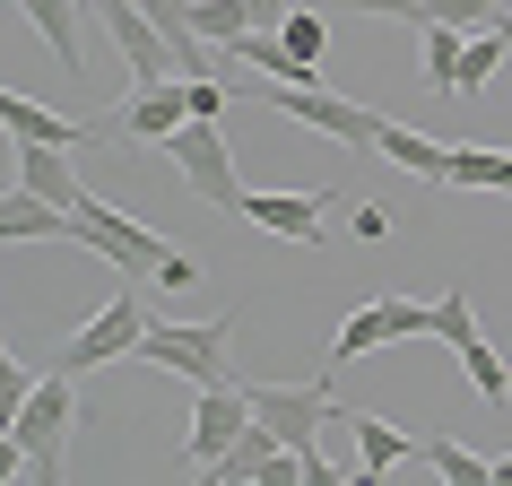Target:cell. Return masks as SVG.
<instances>
[{
  "label": "cell",
  "instance_id": "6da1fadb",
  "mask_svg": "<svg viewBox=\"0 0 512 486\" xmlns=\"http://www.w3.org/2000/svg\"><path fill=\"white\" fill-rule=\"evenodd\" d=\"M70 426H79V374H35V391L18 400V417H9V443H18V469H27L35 486H61L70 478V460H61V443H70Z\"/></svg>",
  "mask_w": 512,
  "mask_h": 486
},
{
  "label": "cell",
  "instance_id": "7a4b0ae2",
  "mask_svg": "<svg viewBox=\"0 0 512 486\" xmlns=\"http://www.w3.org/2000/svg\"><path fill=\"white\" fill-rule=\"evenodd\" d=\"M226 348H235V313H217V322H148L131 365H157V374H183V382H243Z\"/></svg>",
  "mask_w": 512,
  "mask_h": 486
},
{
  "label": "cell",
  "instance_id": "3957f363",
  "mask_svg": "<svg viewBox=\"0 0 512 486\" xmlns=\"http://www.w3.org/2000/svg\"><path fill=\"white\" fill-rule=\"evenodd\" d=\"M70 243H87L96 261H113L122 278H157V261L174 252V243L148 226V217H131V209H105L96 191H87L79 209H70Z\"/></svg>",
  "mask_w": 512,
  "mask_h": 486
},
{
  "label": "cell",
  "instance_id": "277c9868",
  "mask_svg": "<svg viewBox=\"0 0 512 486\" xmlns=\"http://www.w3.org/2000/svg\"><path fill=\"white\" fill-rule=\"evenodd\" d=\"M165 148H174V183H183L191 200H209L217 217H243V200H252V191H243L235 148H226V131H217V122H183Z\"/></svg>",
  "mask_w": 512,
  "mask_h": 486
},
{
  "label": "cell",
  "instance_id": "5b68a950",
  "mask_svg": "<svg viewBox=\"0 0 512 486\" xmlns=\"http://www.w3.org/2000/svg\"><path fill=\"white\" fill-rule=\"evenodd\" d=\"M243 391H252V417L287 452H322V426L339 417V374H322V382H243Z\"/></svg>",
  "mask_w": 512,
  "mask_h": 486
},
{
  "label": "cell",
  "instance_id": "8992f818",
  "mask_svg": "<svg viewBox=\"0 0 512 486\" xmlns=\"http://www.w3.org/2000/svg\"><path fill=\"white\" fill-rule=\"evenodd\" d=\"M261 105L287 113V122H304V131H322V139H339V148H374V139H382V113L356 105V96H339V87H322V79L261 87Z\"/></svg>",
  "mask_w": 512,
  "mask_h": 486
},
{
  "label": "cell",
  "instance_id": "52a82bcc",
  "mask_svg": "<svg viewBox=\"0 0 512 486\" xmlns=\"http://www.w3.org/2000/svg\"><path fill=\"white\" fill-rule=\"evenodd\" d=\"M139 330H148V304H139V287H122V296L96 313V322H79L70 339H61V374H96V365H131L139 356Z\"/></svg>",
  "mask_w": 512,
  "mask_h": 486
},
{
  "label": "cell",
  "instance_id": "ba28073f",
  "mask_svg": "<svg viewBox=\"0 0 512 486\" xmlns=\"http://www.w3.org/2000/svg\"><path fill=\"white\" fill-rule=\"evenodd\" d=\"M87 27H105V44L122 53V70H131L139 87H148V79H174V70H183V61H174V44H165V27L139 9V0H105Z\"/></svg>",
  "mask_w": 512,
  "mask_h": 486
},
{
  "label": "cell",
  "instance_id": "9c48e42d",
  "mask_svg": "<svg viewBox=\"0 0 512 486\" xmlns=\"http://www.w3.org/2000/svg\"><path fill=\"white\" fill-rule=\"evenodd\" d=\"M243 426H252V391H243V382H200V408H191V434H183L191 469H200V460H217Z\"/></svg>",
  "mask_w": 512,
  "mask_h": 486
},
{
  "label": "cell",
  "instance_id": "30bf717a",
  "mask_svg": "<svg viewBox=\"0 0 512 486\" xmlns=\"http://www.w3.org/2000/svg\"><path fill=\"white\" fill-rule=\"evenodd\" d=\"M191 122V96H183V79H148V87H131V105L113 113V131L122 139H139V148H165V139Z\"/></svg>",
  "mask_w": 512,
  "mask_h": 486
},
{
  "label": "cell",
  "instance_id": "8fae6325",
  "mask_svg": "<svg viewBox=\"0 0 512 486\" xmlns=\"http://www.w3.org/2000/svg\"><path fill=\"white\" fill-rule=\"evenodd\" d=\"M322 209H330V191H252V200H243V217H252L261 235H287V243L322 235Z\"/></svg>",
  "mask_w": 512,
  "mask_h": 486
},
{
  "label": "cell",
  "instance_id": "7c38bea8",
  "mask_svg": "<svg viewBox=\"0 0 512 486\" xmlns=\"http://www.w3.org/2000/svg\"><path fill=\"white\" fill-rule=\"evenodd\" d=\"M0 122H9V139H35V148H87V139H105V122H61L53 105H35V96H0Z\"/></svg>",
  "mask_w": 512,
  "mask_h": 486
},
{
  "label": "cell",
  "instance_id": "4fadbf2b",
  "mask_svg": "<svg viewBox=\"0 0 512 486\" xmlns=\"http://www.w3.org/2000/svg\"><path fill=\"white\" fill-rule=\"evenodd\" d=\"M9 9L53 44L61 70H87V9H79V0H9Z\"/></svg>",
  "mask_w": 512,
  "mask_h": 486
},
{
  "label": "cell",
  "instance_id": "5bb4252c",
  "mask_svg": "<svg viewBox=\"0 0 512 486\" xmlns=\"http://www.w3.org/2000/svg\"><path fill=\"white\" fill-rule=\"evenodd\" d=\"M18 183L44 191L53 209H79L87 183H79V165H70V148H35V139H18Z\"/></svg>",
  "mask_w": 512,
  "mask_h": 486
},
{
  "label": "cell",
  "instance_id": "9a60e30c",
  "mask_svg": "<svg viewBox=\"0 0 512 486\" xmlns=\"http://www.w3.org/2000/svg\"><path fill=\"white\" fill-rule=\"evenodd\" d=\"M70 235V209H53V200H44V191H9V200H0V243H61Z\"/></svg>",
  "mask_w": 512,
  "mask_h": 486
},
{
  "label": "cell",
  "instance_id": "2e32d148",
  "mask_svg": "<svg viewBox=\"0 0 512 486\" xmlns=\"http://www.w3.org/2000/svg\"><path fill=\"white\" fill-rule=\"evenodd\" d=\"M391 165H408V174H426V183H452V148L443 139H426V131H408V122H382V139H374Z\"/></svg>",
  "mask_w": 512,
  "mask_h": 486
},
{
  "label": "cell",
  "instance_id": "e0dca14e",
  "mask_svg": "<svg viewBox=\"0 0 512 486\" xmlns=\"http://www.w3.org/2000/svg\"><path fill=\"white\" fill-rule=\"evenodd\" d=\"M139 9L165 27V44H174V61H183V79H209V35L191 27V0H139Z\"/></svg>",
  "mask_w": 512,
  "mask_h": 486
},
{
  "label": "cell",
  "instance_id": "ac0fdd59",
  "mask_svg": "<svg viewBox=\"0 0 512 486\" xmlns=\"http://www.w3.org/2000/svg\"><path fill=\"white\" fill-rule=\"evenodd\" d=\"M374 348H391V313L382 304H356L348 322H339V339H330V374H348L356 356H374Z\"/></svg>",
  "mask_w": 512,
  "mask_h": 486
},
{
  "label": "cell",
  "instance_id": "d6986e66",
  "mask_svg": "<svg viewBox=\"0 0 512 486\" xmlns=\"http://www.w3.org/2000/svg\"><path fill=\"white\" fill-rule=\"evenodd\" d=\"M278 35H287V53L322 79V61H330V18H322V0H296V9L278 18Z\"/></svg>",
  "mask_w": 512,
  "mask_h": 486
},
{
  "label": "cell",
  "instance_id": "ffe728a7",
  "mask_svg": "<svg viewBox=\"0 0 512 486\" xmlns=\"http://www.w3.org/2000/svg\"><path fill=\"white\" fill-rule=\"evenodd\" d=\"M356 452H365V469H400V460H417V434H400V426H382V417H356Z\"/></svg>",
  "mask_w": 512,
  "mask_h": 486
},
{
  "label": "cell",
  "instance_id": "44dd1931",
  "mask_svg": "<svg viewBox=\"0 0 512 486\" xmlns=\"http://www.w3.org/2000/svg\"><path fill=\"white\" fill-rule=\"evenodd\" d=\"M504 44H512L504 27H478V35H469V53H460V87H452V96H486V87H495V61H504Z\"/></svg>",
  "mask_w": 512,
  "mask_h": 486
},
{
  "label": "cell",
  "instance_id": "7402d4cb",
  "mask_svg": "<svg viewBox=\"0 0 512 486\" xmlns=\"http://www.w3.org/2000/svg\"><path fill=\"white\" fill-rule=\"evenodd\" d=\"M443 191H504V148L460 139V148H452V183H443Z\"/></svg>",
  "mask_w": 512,
  "mask_h": 486
},
{
  "label": "cell",
  "instance_id": "603a6c76",
  "mask_svg": "<svg viewBox=\"0 0 512 486\" xmlns=\"http://www.w3.org/2000/svg\"><path fill=\"white\" fill-rule=\"evenodd\" d=\"M417 460H426L434 478H452V486H495V460H478V452H460L452 434H443V443H417Z\"/></svg>",
  "mask_w": 512,
  "mask_h": 486
},
{
  "label": "cell",
  "instance_id": "cb8c5ba5",
  "mask_svg": "<svg viewBox=\"0 0 512 486\" xmlns=\"http://www.w3.org/2000/svg\"><path fill=\"white\" fill-rule=\"evenodd\" d=\"M191 27L209 35V44H226V53H235L243 35H252V9H243V0H191Z\"/></svg>",
  "mask_w": 512,
  "mask_h": 486
},
{
  "label": "cell",
  "instance_id": "d4e9b609",
  "mask_svg": "<svg viewBox=\"0 0 512 486\" xmlns=\"http://www.w3.org/2000/svg\"><path fill=\"white\" fill-rule=\"evenodd\" d=\"M460 35H469V27H426V87H434V96H452V87H460V53H469Z\"/></svg>",
  "mask_w": 512,
  "mask_h": 486
},
{
  "label": "cell",
  "instance_id": "484cf974",
  "mask_svg": "<svg viewBox=\"0 0 512 486\" xmlns=\"http://www.w3.org/2000/svg\"><path fill=\"white\" fill-rule=\"evenodd\" d=\"M452 356H460V374L478 382V400H504V391H512V374H504V356H495V339H486V330L469 339V348H452Z\"/></svg>",
  "mask_w": 512,
  "mask_h": 486
},
{
  "label": "cell",
  "instance_id": "4316f807",
  "mask_svg": "<svg viewBox=\"0 0 512 486\" xmlns=\"http://www.w3.org/2000/svg\"><path fill=\"white\" fill-rule=\"evenodd\" d=\"M434 339H443V348H469V339H478V313H469V287H452V296L434 304Z\"/></svg>",
  "mask_w": 512,
  "mask_h": 486
},
{
  "label": "cell",
  "instance_id": "83f0119b",
  "mask_svg": "<svg viewBox=\"0 0 512 486\" xmlns=\"http://www.w3.org/2000/svg\"><path fill=\"white\" fill-rule=\"evenodd\" d=\"M495 9H504V0H426L417 27H495Z\"/></svg>",
  "mask_w": 512,
  "mask_h": 486
},
{
  "label": "cell",
  "instance_id": "f1b7e54d",
  "mask_svg": "<svg viewBox=\"0 0 512 486\" xmlns=\"http://www.w3.org/2000/svg\"><path fill=\"white\" fill-rule=\"evenodd\" d=\"M183 96H191V122H226V105H235L226 79H183Z\"/></svg>",
  "mask_w": 512,
  "mask_h": 486
},
{
  "label": "cell",
  "instance_id": "f546056e",
  "mask_svg": "<svg viewBox=\"0 0 512 486\" xmlns=\"http://www.w3.org/2000/svg\"><path fill=\"white\" fill-rule=\"evenodd\" d=\"M322 9H365V18H408V27L426 18V0H322Z\"/></svg>",
  "mask_w": 512,
  "mask_h": 486
},
{
  "label": "cell",
  "instance_id": "4dcf8cb0",
  "mask_svg": "<svg viewBox=\"0 0 512 486\" xmlns=\"http://www.w3.org/2000/svg\"><path fill=\"white\" fill-rule=\"evenodd\" d=\"M157 287H200V261H191V252H165V261H157Z\"/></svg>",
  "mask_w": 512,
  "mask_h": 486
},
{
  "label": "cell",
  "instance_id": "1f68e13d",
  "mask_svg": "<svg viewBox=\"0 0 512 486\" xmlns=\"http://www.w3.org/2000/svg\"><path fill=\"white\" fill-rule=\"evenodd\" d=\"M356 235L382 243V235H391V209H382V200H356Z\"/></svg>",
  "mask_w": 512,
  "mask_h": 486
},
{
  "label": "cell",
  "instance_id": "d6a6232c",
  "mask_svg": "<svg viewBox=\"0 0 512 486\" xmlns=\"http://www.w3.org/2000/svg\"><path fill=\"white\" fill-rule=\"evenodd\" d=\"M27 391H35L27 365H0V400H9V417H18V400H27Z\"/></svg>",
  "mask_w": 512,
  "mask_h": 486
},
{
  "label": "cell",
  "instance_id": "836d02e7",
  "mask_svg": "<svg viewBox=\"0 0 512 486\" xmlns=\"http://www.w3.org/2000/svg\"><path fill=\"white\" fill-rule=\"evenodd\" d=\"M243 9H252V27H278V18H287L296 0H243Z\"/></svg>",
  "mask_w": 512,
  "mask_h": 486
},
{
  "label": "cell",
  "instance_id": "e575fe53",
  "mask_svg": "<svg viewBox=\"0 0 512 486\" xmlns=\"http://www.w3.org/2000/svg\"><path fill=\"white\" fill-rule=\"evenodd\" d=\"M495 486H512V460H495Z\"/></svg>",
  "mask_w": 512,
  "mask_h": 486
},
{
  "label": "cell",
  "instance_id": "d590c367",
  "mask_svg": "<svg viewBox=\"0 0 512 486\" xmlns=\"http://www.w3.org/2000/svg\"><path fill=\"white\" fill-rule=\"evenodd\" d=\"M79 9H87V18H96V9H105V0H79Z\"/></svg>",
  "mask_w": 512,
  "mask_h": 486
}]
</instances>
